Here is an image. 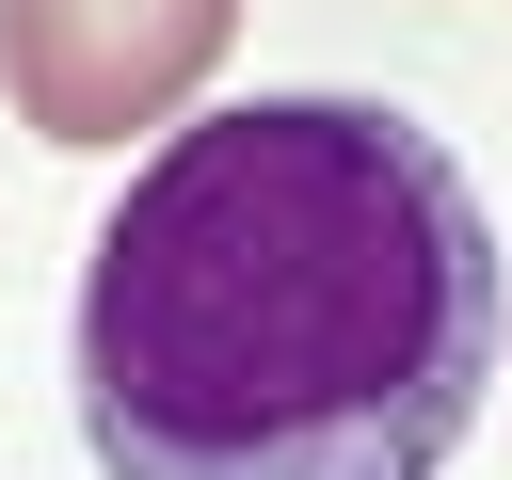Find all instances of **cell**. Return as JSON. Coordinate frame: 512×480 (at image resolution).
<instances>
[{
    "label": "cell",
    "mask_w": 512,
    "mask_h": 480,
    "mask_svg": "<svg viewBox=\"0 0 512 480\" xmlns=\"http://www.w3.org/2000/svg\"><path fill=\"white\" fill-rule=\"evenodd\" d=\"M496 320L512 256L400 96H240L80 240V448L96 480H432Z\"/></svg>",
    "instance_id": "obj_1"
},
{
    "label": "cell",
    "mask_w": 512,
    "mask_h": 480,
    "mask_svg": "<svg viewBox=\"0 0 512 480\" xmlns=\"http://www.w3.org/2000/svg\"><path fill=\"white\" fill-rule=\"evenodd\" d=\"M224 32L240 0H0V96L32 144H128L192 112Z\"/></svg>",
    "instance_id": "obj_2"
},
{
    "label": "cell",
    "mask_w": 512,
    "mask_h": 480,
    "mask_svg": "<svg viewBox=\"0 0 512 480\" xmlns=\"http://www.w3.org/2000/svg\"><path fill=\"white\" fill-rule=\"evenodd\" d=\"M496 336H512V320H496Z\"/></svg>",
    "instance_id": "obj_3"
}]
</instances>
